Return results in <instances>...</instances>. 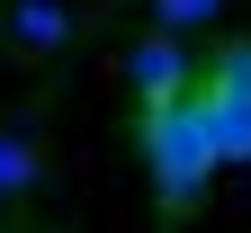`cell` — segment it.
I'll return each instance as SVG.
<instances>
[{
	"label": "cell",
	"instance_id": "5b68a950",
	"mask_svg": "<svg viewBox=\"0 0 251 233\" xmlns=\"http://www.w3.org/2000/svg\"><path fill=\"white\" fill-rule=\"evenodd\" d=\"M63 27H72V18H63L54 0H27V9H18V36L27 45H63Z\"/></svg>",
	"mask_w": 251,
	"mask_h": 233
},
{
	"label": "cell",
	"instance_id": "6da1fadb",
	"mask_svg": "<svg viewBox=\"0 0 251 233\" xmlns=\"http://www.w3.org/2000/svg\"><path fill=\"white\" fill-rule=\"evenodd\" d=\"M144 161H152V180H162V207H198L206 171L225 161V153H215L206 90H188V99H162V108H144Z\"/></svg>",
	"mask_w": 251,
	"mask_h": 233
},
{
	"label": "cell",
	"instance_id": "8992f818",
	"mask_svg": "<svg viewBox=\"0 0 251 233\" xmlns=\"http://www.w3.org/2000/svg\"><path fill=\"white\" fill-rule=\"evenodd\" d=\"M162 9V27H198V18H215V0H152Z\"/></svg>",
	"mask_w": 251,
	"mask_h": 233
},
{
	"label": "cell",
	"instance_id": "277c9868",
	"mask_svg": "<svg viewBox=\"0 0 251 233\" xmlns=\"http://www.w3.org/2000/svg\"><path fill=\"white\" fill-rule=\"evenodd\" d=\"M198 90H215V99H251V45H225V54L206 63Z\"/></svg>",
	"mask_w": 251,
	"mask_h": 233
},
{
	"label": "cell",
	"instance_id": "7a4b0ae2",
	"mask_svg": "<svg viewBox=\"0 0 251 233\" xmlns=\"http://www.w3.org/2000/svg\"><path fill=\"white\" fill-rule=\"evenodd\" d=\"M126 81H135L144 108H162V99H188V90H198V63H188V54H179V36L162 27V36H144L135 54H126Z\"/></svg>",
	"mask_w": 251,
	"mask_h": 233
},
{
	"label": "cell",
	"instance_id": "3957f363",
	"mask_svg": "<svg viewBox=\"0 0 251 233\" xmlns=\"http://www.w3.org/2000/svg\"><path fill=\"white\" fill-rule=\"evenodd\" d=\"M206 117H215V153H225V161H251V99H215L206 90Z\"/></svg>",
	"mask_w": 251,
	"mask_h": 233
}]
</instances>
